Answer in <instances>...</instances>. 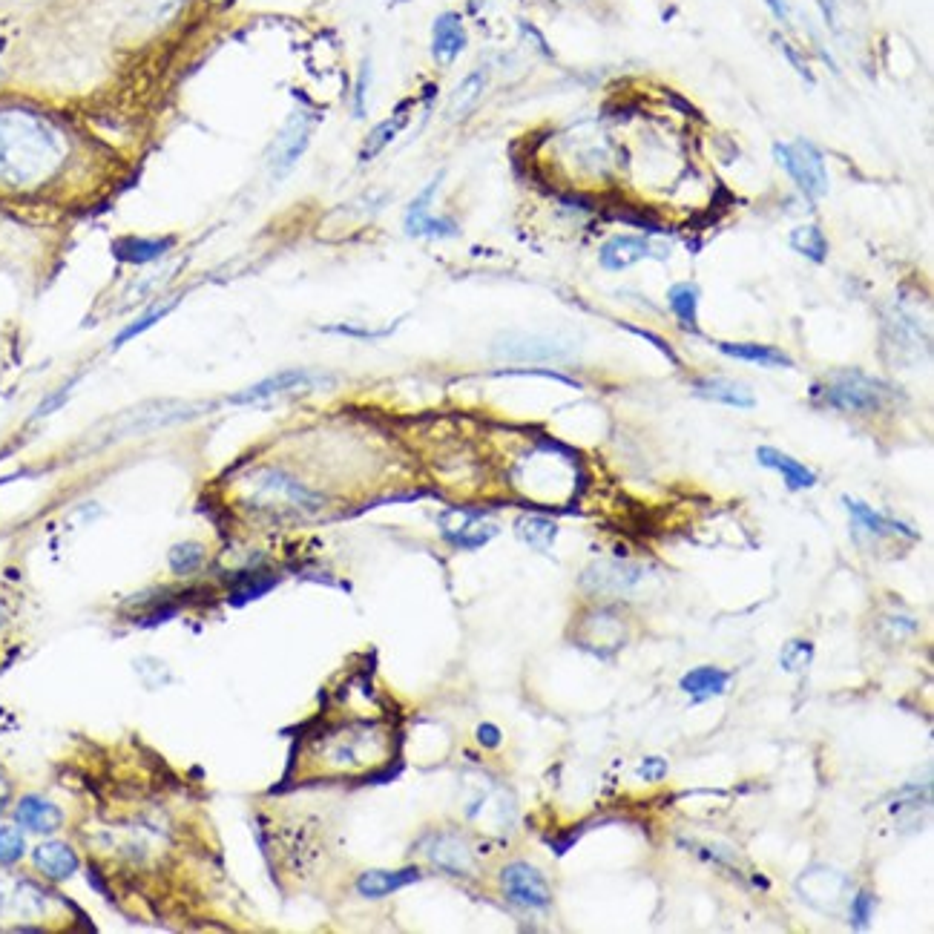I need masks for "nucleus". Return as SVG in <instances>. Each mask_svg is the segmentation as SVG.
I'll return each instance as SVG.
<instances>
[{
  "label": "nucleus",
  "instance_id": "27",
  "mask_svg": "<svg viewBox=\"0 0 934 934\" xmlns=\"http://www.w3.org/2000/svg\"><path fill=\"white\" fill-rule=\"evenodd\" d=\"M176 245V236H159V239H121L115 245V253L121 262H130V265H150V262H159L164 253H170V248Z\"/></svg>",
  "mask_w": 934,
  "mask_h": 934
},
{
  "label": "nucleus",
  "instance_id": "30",
  "mask_svg": "<svg viewBox=\"0 0 934 934\" xmlns=\"http://www.w3.org/2000/svg\"><path fill=\"white\" fill-rule=\"evenodd\" d=\"M515 535L535 552H549L555 547V538H558V524L544 518V515H521L515 521Z\"/></svg>",
  "mask_w": 934,
  "mask_h": 934
},
{
  "label": "nucleus",
  "instance_id": "9",
  "mask_svg": "<svg viewBox=\"0 0 934 934\" xmlns=\"http://www.w3.org/2000/svg\"><path fill=\"white\" fill-rule=\"evenodd\" d=\"M437 526H440V535L457 549L486 547L501 532V526L495 521H489L486 515L472 512V509H446L437 518Z\"/></svg>",
  "mask_w": 934,
  "mask_h": 934
},
{
  "label": "nucleus",
  "instance_id": "20",
  "mask_svg": "<svg viewBox=\"0 0 934 934\" xmlns=\"http://www.w3.org/2000/svg\"><path fill=\"white\" fill-rule=\"evenodd\" d=\"M756 460H759V466L779 472L791 492H802V489H814L817 486V472L814 469H808L805 463H799L797 457L785 455V452H779L774 446H759L756 449Z\"/></svg>",
  "mask_w": 934,
  "mask_h": 934
},
{
  "label": "nucleus",
  "instance_id": "16",
  "mask_svg": "<svg viewBox=\"0 0 934 934\" xmlns=\"http://www.w3.org/2000/svg\"><path fill=\"white\" fill-rule=\"evenodd\" d=\"M469 44L463 18L457 12H440L432 23V58L440 67H449L460 58V52Z\"/></svg>",
  "mask_w": 934,
  "mask_h": 934
},
{
  "label": "nucleus",
  "instance_id": "18",
  "mask_svg": "<svg viewBox=\"0 0 934 934\" xmlns=\"http://www.w3.org/2000/svg\"><path fill=\"white\" fill-rule=\"evenodd\" d=\"M32 863H35V868L44 874L46 880H52V883L69 880V877L81 868V860H78L75 848L61 843V840H46V843L35 845V848H32Z\"/></svg>",
  "mask_w": 934,
  "mask_h": 934
},
{
  "label": "nucleus",
  "instance_id": "23",
  "mask_svg": "<svg viewBox=\"0 0 934 934\" xmlns=\"http://www.w3.org/2000/svg\"><path fill=\"white\" fill-rule=\"evenodd\" d=\"M693 394L696 397H705L713 403H722L730 409H753L756 406V397L748 386L736 383V380H725V377H705V380H696L693 383Z\"/></svg>",
  "mask_w": 934,
  "mask_h": 934
},
{
  "label": "nucleus",
  "instance_id": "43",
  "mask_svg": "<svg viewBox=\"0 0 934 934\" xmlns=\"http://www.w3.org/2000/svg\"><path fill=\"white\" fill-rule=\"evenodd\" d=\"M768 6H771V12H774L776 21L791 23V9H788V3H785V0H768Z\"/></svg>",
  "mask_w": 934,
  "mask_h": 934
},
{
  "label": "nucleus",
  "instance_id": "22",
  "mask_svg": "<svg viewBox=\"0 0 934 934\" xmlns=\"http://www.w3.org/2000/svg\"><path fill=\"white\" fill-rule=\"evenodd\" d=\"M647 256H653V245L644 236H616L598 251V262L607 271H624Z\"/></svg>",
  "mask_w": 934,
  "mask_h": 934
},
{
  "label": "nucleus",
  "instance_id": "8",
  "mask_svg": "<svg viewBox=\"0 0 934 934\" xmlns=\"http://www.w3.org/2000/svg\"><path fill=\"white\" fill-rule=\"evenodd\" d=\"M443 184V173H437L432 182L426 184L414 202L406 207V216H403V230L409 233L411 239H452L460 233L452 219H443V216H432V202L437 187Z\"/></svg>",
  "mask_w": 934,
  "mask_h": 934
},
{
  "label": "nucleus",
  "instance_id": "35",
  "mask_svg": "<svg viewBox=\"0 0 934 934\" xmlns=\"http://www.w3.org/2000/svg\"><path fill=\"white\" fill-rule=\"evenodd\" d=\"M26 854V837L23 828L15 825H0V866H15Z\"/></svg>",
  "mask_w": 934,
  "mask_h": 934
},
{
  "label": "nucleus",
  "instance_id": "42",
  "mask_svg": "<svg viewBox=\"0 0 934 934\" xmlns=\"http://www.w3.org/2000/svg\"><path fill=\"white\" fill-rule=\"evenodd\" d=\"M9 802H12V782H9V776L0 774V817L6 814Z\"/></svg>",
  "mask_w": 934,
  "mask_h": 934
},
{
  "label": "nucleus",
  "instance_id": "11",
  "mask_svg": "<svg viewBox=\"0 0 934 934\" xmlns=\"http://www.w3.org/2000/svg\"><path fill=\"white\" fill-rule=\"evenodd\" d=\"M253 489H256V498H262L265 503H282V506H291V509H308L314 512L322 506V498L317 492H311L308 486H302L299 480L291 475L279 472V469H262L251 478Z\"/></svg>",
  "mask_w": 934,
  "mask_h": 934
},
{
  "label": "nucleus",
  "instance_id": "7",
  "mask_svg": "<svg viewBox=\"0 0 934 934\" xmlns=\"http://www.w3.org/2000/svg\"><path fill=\"white\" fill-rule=\"evenodd\" d=\"M501 889L509 903L532 909V912H544L552 906V889H549L547 877L529 863H509L501 871Z\"/></svg>",
  "mask_w": 934,
  "mask_h": 934
},
{
  "label": "nucleus",
  "instance_id": "10",
  "mask_svg": "<svg viewBox=\"0 0 934 934\" xmlns=\"http://www.w3.org/2000/svg\"><path fill=\"white\" fill-rule=\"evenodd\" d=\"M423 857L449 877H472L475 874V851L457 831H434L423 840Z\"/></svg>",
  "mask_w": 934,
  "mask_h": 934
},
{
  "label": "nucleus",
  "instance_id": "37",
  "mask_svg": "<svg viewBox=\"0 0 934 934\" xmlns=\"http://www.w3.org/2000/svg\"><path fill=\"white\" fill-rule=\"evenodd\" d=\"M368 87H371V61L365 58L363 67L357 72V87H354V115H357V118H363L365 115V95H368Z\"/></svg>",
  "mask_w": 934,
  "mask_h": 934
},
{
  "label": "nucleus",
  "instance_id": "26",
  "mask_svg": "<svg viewBox=\"0 0 934 934\" xmlns=\"http://www.w3.org/2000/svg\"><path fill=\"white\" fill-rule=\"evenodd\" d=\"M730 679H733V673H728V670L702 664V667H693L690 673H684L679 687L687 696H693L696 702H705L710 696H722L728 690Z\"/></svg>",
  "mask_w": 934,
  "mask_h": 934
},
{
  "label": "nucleus",
  "instance_id": "29",
  "mask_svg": "<svg viewBox=\"0 0 934 934\" xmlns=\"http://www.w3.org/2000/svg\"><path fill=\"white\" fill-rule=\"evenodd\" d=\"M667 305L670 311L676 314L679 325L684 331H693L699 334V285L693 282H676L670 291H667Z\"/></svg>",
  "mask_w": 934,
  "mask_h": 934
},
{
  "label": "nucleus",
  "instance_id": "40",
  "mask_svg": "<svg viewBox=\"0 0 934 934\" xmlns=\"http://www.w3.org/2000/svg\"><path fill=\"white\" fill-rule=\"evenodd\" d=\"M325 331L331 334H345V337H357V340H377V337H386L394 328H383V331H365V328H354V325H328Z\"/></svg>",
  "mask_w": 934,
  "mask_h": 934
},
{
  "label": "nucleus",
  "instance_id": "21",
  "mask_svg": "<svg viewBox=\"0 0 934 934\" xmlns=\"http://www.w3.org/2000/svg\"><path fill=\"white\" fill-rule=\"evenodd\" d=\"M411 104L414 101H403V104H397V110L383 118L374 130H368V136H365L363 147H360V161H374L383 150H386L388 144L394 141V138L400 136L406 127H409V118H411Z\"/></svg>",
  "mask_w": 934,
  "mask_h": 934
},
{
  "label": "nucleus",
  "instance_id": "6",
  "mask_svg": "<svg viewBox=\"0 0 934 934\" xmlns=\"http://www.w3.org/2000/svg\"><path fill=\"white\" fill-rule=\"evenodd\" d=\"M314 124H317L314 115H308L305 110H294L291 118L285 121V127L279 130V136L274 138V144L268 150V167L276 179L288 176L294 170V164L305 156L311 136H314Z\"/></svg>",
  "mask_w": 934,
  "mask_h": 934
},
{
  "label": "nucleus",
  "instance_id": "1",
  "mask_svg": "<svg viewBox=\"0 0 934 934\" xmlns=\"http://www.w3.org/2000/svg\"><path fill=\"white\" fill-rule=\"evenodd\" d=\"M67 153L64 130L23 107H0V182L29 187L49 179Z\"/></svg>",
  "mask_w": 934,
  "mask_h": 934
},
{
  "label": "nucleus",
  "instance_id": "45",
  "mask_svg": "<svg viewBox=\"0 0 934 934\" xmlns=\"http://www.w3.org/2000/svg\"><path fill=\"white\" fill-rule=\"evenodd\" d=\"M0 624H3V610H0Z\"/></svg>",
  "mask_w": 934,
  "mask_h": 934
},
{
  "label": "nucleus",
  "instance_id": "34",
  "mask_svg": "<svg viewBox=\"0 0 934 934\" xmlns=\"http://www.w3.org/2000/svg\"><path fill=\"white\" fill-rule=\"evenodd\" d=\"M173 308H176V302H167V305H156V308H150V311H144L141 317L133 319V322H130V325H127V328H124V331H121L118 337H115L113 345H115V348H118V345H124V342L136 340L138 334H144V331H150V328H153L156 322H161V319L167 317V314H170Z\"/></svg>",
  "mask_w": 934,
  "mask_h": 934
},
{
  "label": "nucleus",
  "instance_id": "24",
  "mask_svg": "<svg viewBox=\"0 0 934 934\" xmlns=\"http://www.w3.org/2000/svg\"><path fill=\"white\" fill-rule=\"evenodd\" d=\"M486 87H489V72L483 67L472 69L449 95V107H446L449 121H463V118H469V115L475 113Z\"/></svg>",
  "mask_w": 934,
  "mask_h": 934
},
{
  "label": "nucleus",
  "instance_id": "32",
  "mask_svg": "<svg viewBox=\"0 0 934 934\" xmlns=\"http://www.w3.org/2000/svg\"><path fill=\"white\" fill-rule=\"evenodd\" d=\"M167 561H170V570L176 572L179 578H187V575H193V572H199L205 567V547L196 544V541H182V544H176V547L170 549Z\"/></svg>",
  "mask_w": 934,
  "mask_h": 934
},
{
  "label": "nucleus",
  "instance_id": "31",
  "mask_svg": "<svg viewBox=\"0 0 934 934\" xmlns=\"http://www.w3.org/2000/svg\"><path fill=\"white\" fill-rule=\"evenodd\" d=\"M788 242H791V248H794L799 256H805V259L814 262V265H822V262L828 259V239H825L822 230L814 228V225L794 228L791 230V236H788Z\"/></svg>",
  "mask_w": 934,
  "mask_h": 934
},
{
  "label": "nucleus",
  "instance_id": "25",
  "mask_svg": "<svg viewBox=\"0 0 934 934\" xmlns=\"http://www.w3.org/2000/svg\"><path fill=\"white\" fill-rule=\"evenodd\" d=\"M716 348L742 363L762 365V368H794V360L779 351L774 345H759V342H716Z\"/></svg>",
  "mask_w": 934,
  "mask_h": 934
},
{
  "label": "nucleus",
  "instance_id": "5",
  "mask_svg": "<svg viewBox=\"0 0 934 934\" xmlns=\"http://www.w3.org/2000/svg\"><path fill=\"white\" fill-rule=\"evenodd\" d=\"M797 891L817 912L837 914L851 900V880L834 868L814 866L799 877Z\"/></svg>",
  "mask_w": 934,
  "mask_h": 934
},
{
  "label": "nucleus",
  "instance_id": "14",
  "mask_svg": "<svg viewBox=\"0 0 934 934\" xmlns=\"http://www.w3.org/2000/svg\"><path fill=\"white\" fill-rule=\"evenodd\" d=\"M641 578H644V570H641V567L621 564V561H598V564L584 570L581 584H584L590 593L621 595L630 593Z\"/></svg>",
  "mask_w": 934,
  "mask_h": 934
},
{
  "label": "nucleus",
  "instance_id": "28",
  "mask_svg": "<svg viewBox=\"0 0 934 934\" xmlns=\"http://www.w3.org/2000/svg\"><path fill=\"white\" fill-rule=\"evenodd\" d=\"M495 354L512 357V360H549V357H567V348L558 342L541 340V337H518V340H503L495 345Z\"/></svg>",
  "mask_w": 934,
  "mask_h": 934
},
{
  "label": "nucleus",
  "instance_id": "13",
  "mask_svg": "<svg viewBox=\"0 0 934 934\" xmlns=\"http://www.w3.org/2000/svg\"><path fill=\"white\" fill-rule=\"evenodd\" d=\"M371 742H374V736L365 728H345L325 739L322 759L328 765L340 768V771H345V768H363L368 762H374L365 753V748H371Z\"/></svg>",
  "mask_w": 934,
  "mask_h": 934
},
{
  "label": "nucleus",
  "instance_id": "15",
  "mask_svg": "<svg viewBox=\"0 0 934 934\" xmlns=\"http://www.w3.org/2000/svg\"><path fill=\"white\" fill-rule=\"evenodd\" d=\"M15 825L29 831V834H55L64 825V811L52 802V799L38 797V794H26L15 805Z\"/></svg>",
  "mask_w": 934,
  "mask_h": 934
},
{
  "label": "nucleus",
  "instance_id": "19",
  "mask_svg": "<svg viewBox=\"0 0 934 934\" xmlns=\"http://www.w3.org/2000/svg\"><path fill=\"white\" fill-rule=\"evenodd\" d=\"M423 874H420V868L409 866V868H397V871H388V868H371V871H363L360 877H357V894L365 897V900H383L388 894H394V891L406 889L411 883H417Z\"/></svg>",
  "mask_w": 934,
  "mask_h": 934
},
{
  "label": "nucleus",
  "instance_id": "39",
  "mask_svg": "<svg viewBox=\"0 0 934 934\" xmlns=\"http://www.w3.org/2000/svg\"><path fill=\"white\" fill-rule=\"evenodd\" d=\"M776 44H779V49H782V55H785V58L791 61V67L797 69L799 75H802V78H805L808 84H814V72H811V67H808V64L802 61V55H799L797 49L788 44V41H782V38H776Z\"/></svg>",
  "mask_w": 934,
  "mask_h": 934
},
{
  "label": "nucleus",
  "instance_id": "17",
  "mask_svg": "<svg viewBox=\"0 0 934 934\" xmlns=\"http://www.w3.org/2000/svg\"><path fill=\"white\" fill-rule=\"evenodd\" d=\"M843 506L848 509V515H851L854 529H857V532H866L871 538H886V535H903V538H909V541H917V538H920L912 526L900 524V521H894V518H886V515L874 512L868 503L857 501V498H851V495H845Z\"/></svg>",
  "mask_w": 934,
  "mask_h": 934
},
{
  "label": "nucleus",
  "instance_id": "36",
  "mask_svg": "<svg viewBox=\"0 0 934 934\" xmlns=\"http://www.w3.org/2000/svg\"><path fill=\"white\" fill-rule=\"evenodd\" d=\"M874 906H877V900H874V894L871 891H857L851 900H848V923L854 926V929H866L868 920L874 917Z\"/></svg>",
  "mask_w": 934,
  "mask_h": 934
},
{
  "label": "nucleus",
  "instance_id": "44",
  "mask_svg": "<svg viewBox=\"0 0 934 934\" xmlns=\"http://www.w3.org/2000/svg\"><path fill=\"white\" fill-rule=\"evenodd\" d=\"M521 29H524L526 38H532V44H538V49H541L544 55H552V52H549V46L544 44V38L538 35V29H535V26H529V23H521Z\"/></svg>",
  "mask_w": 934,
  "mask_h": 934
},
{
  "label": "nucleus",
  "instance_id": "41",
  "mask_svg": "<svg viewBox=\"0 0 934 934\" xmlns=\"http://www.w3.org/2000/svg\"><path fill=\"white\" fill-rule=\"evenodd\" d=\"M475 736H478V742L483 748H498L501 745V728L498 725H492V722H483L475 730Z\"/></svg>",
  "mask_w": 934,
  "mask_h": 934
},
{
  "label": "nucleus",
  "instance_id": "38",
  "mask_svg": "<svg viewBox=\"0 0 934 934\" xmlns=\"http://www.w3.org/2000/svg\"><path fill=\"white\" fill-rule=\"evenodd\" d=\"M638 779H644V782H659L667 776V762L661 759V756H647V759H641V765L636 768Z\"/></svg>",
  "mask_w": 934,
  "mask_h": 934
},
{
  "label": "nucleus",
  "instance_id": "4",
  "mask_svg": "<svg viewBox=\"0 0 934 934\" xmlns=\"http://www.w3.org/2000/svg\"><path fill=\"white\" fill-rule=\"evenodd\" d=\"M331 383V377L311 371V368H285V371H276L271 377L253 383V386L242 388L230 397L233 406H253V403H265V400H276V397H285V394H297V391H311V388L325 386Z\"/></svg>",
  "mask_w": 934,
  "mask_h": 934
},
{
  "label": "nucleus",
  "instance_id": "2",
  "mask_svg": "<svg viewBox=\"0 0 934 934\" xmlns=\"http://www.w3.org/2000/svg\"><path fill=\"white\" fill-rule=\"evenodd\" d=\"M814 397L822 406L848 414H871L889 403L891 388L863 371H837L814 386Z\"/></svg>",
  "mask_w": 934,
  "mask_h": 934
},
{
  "label": "nucleus",
  "instance_id": "3",
  "mask_svg": "<svg viewBox=\"0 0 934 934\" xmlns=\"http://www.w3.org/2000/svg\"><path fill=\"white\" fill-rule=\"evenodd\" d=\"M774 159L791 176V182L797 184L799 193L808 196L811 202H820L822 196L828 193V170H825L822 153L811 141H802V138L794 141V144L776 141Z\"/></svg>",
  "mask_w": 934,
  "mask_h": 934
},
{
  "label": "nucleus",
  "instance_id": "33",
  "mask_svg": "<svg viewBox=\"0 0 934 934\" xmlns=\"http://www.w3.org/2000/svg\"><path fill=\"white\" fill-rule=\"evenodd\" d=\"M811 661H814V644L805 638H791L779 650V667L785 673H802V670H808Z\"/></svg>",
  "mask_w": 934,
  "mask_h": 934
},
{
  "label": "nucleus",
  "instance_id": "12",
  "mask_svg": "<svg viewBox=\"0 0 934 934\" xmlns=\"http://www.w3.org/2000/svg\"><path fill=\"white\" fill-rule=\"evenodd\" d=\"M624 618L607 610V607H598L590 610L587 616L581 618V633L578 641L584 650H593L595 656H610L624 647Z\"/></svg>",
  "mask_w": 934,
  "mask_h": 934
}]
</instances>
